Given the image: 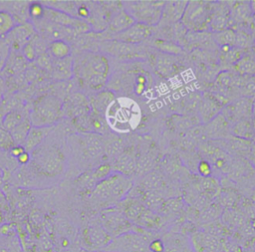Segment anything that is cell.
<instances>
[{
	"mask_svg": "<svg viewBox=\"0 0 255 252\" xmlns=\"http://www.w3.org/2000/svg\"><path fill=\"white\" fill-rule=\"evenodd\" d=\"M133 187L131 177L123 173L112 171L105 179L101 180L91 192V198L100 206L109 208L119 204Z\"/></svg>",
	"mask_w": 255,
	"mask_h": 252,
	"instance_id": "cell-1",
	"label": "cell"
},
{
	"mask_svg": "<svg viewBox=\"0 0 255 252\" xmlns=\"http://www.w3.org/2000/svg\"><path fill=\"white\" fill-rule=\"evenodd\" d=\"M153 237V233L133 225L132 230L113 238L103 250L110 252H149L148 244Z\"/></svg>",
	"mask_w": 255,
	"mask_h": 252,
	"instance_id": "cell-2",
	"label": "cell"
},
{
	"mask_svg": "<svg viewBox=\"0 0 255 252\" xmlns=\"http://www.w3.org/2000/svg\"><path fill=\"white\" fill-rule=\"evenodd\" d=\"M63 103L52 96L39 99L33 106L30 114L32 126L49 127L63 115Z\"/></svg>",
	"mask_w": 255,
	"mask_h": 252,
	"instance_id": "cell-3",
	"label": "cell"
},
{
	"mask_svg": "<svg viewBox=\"0 0 255 252\" xmlns=\"http://www.w3.org/2000/svg\"><path fill=\"white\" fill-rule=\"evenodd\" d=\"M109 68L107 57L101 53L88 52L80 55L75 62L73 61V73L83 83L94 77H108Z\"/></svg>",
	"mask_w": 255,
	"mask_h": 252,
	"instance_id": "cell-4",
	"label": "cell"
},
{
	"mask_svg": "<svg viewBox=\"0 0 255 252\" xmlns=\"http://www.w3.org/2000/svg\"><path fill=\"white\" fill-rule=\"evenodd\" d=\"M214 10L212 5L205 1H188L181 23L187 30L202 32L209 28Z\"/></svg>",
	"mask_w": 255,
	"mask_h": 252,
	"instance_id": "cell-5",
	"label": "cell"
},
{
	"mask_svg": "<svg viewBox=\"0 0 255 252\" xmlns=\"http://www.w3.org/2000/svg\"><path fill=\"white\" fill-rule=\"evenodd\" d=\"M125 10L137 23L154 26L161 20L165 1H128Z\"/></svg>",
	"mask_w": 255,
	"mask_h": 252,
	"instance_id": "cell-6",
	"label": "cell"
},
{
	"mask_svg": "<svg viewBox=\"0 0 255 252\" xmlns=\"http://www.w3.org/2000/svg\"><path fill=\"white\" fill-rule=\"evenodd\" d=\"M100 224L113 238L133 229V224L125 216L119 204L101 211Z\"/></svg>",
	"mask_w": 255,
	"mask_h": 252,
	"instance_id": "cell-7",
	"label": "cell"
},
{
	"mask_svg": "<svg viewBox=\"0 0 255 252\" xmlns=\"http://www.w3.org/2000/svg\"><path fill=\"white\" fill-rule=\"evenodd\" d=\"M113 237L99 223L88 225L82 232V244L88 252H96L105 249Z\"/></svg>",
	"mask_w": 255,
	"mask_h": 252,
	"instance_id": "cell-8",
	"label": "cell"
},
{
	"mask_svg": "<svg viewBox=\"0 0 255 252\" xmlns=\"http://www.w3.org/2000/svg\"><path fill=\"white\" fill-rule=\"evenodd\" d=\"M43 18L55 24H58L67 28H71L75 30L76 33H86L91 30V26L86 21L78 19L68 13H65L63 11H60L45 5H44Z\"/></svg>",
	"mask_w": 255,
	"mask_h": 252,
	"instance_id": "cell-9",
	"label": "cell"
},
{
	"mask_svg": "<svg viewBox=\"0 0 255 252\" xmlns=\"http://www.w3.org/2000/svg\"><path fill=\"white\" fill-rule=\"evenodd\" d=\"M34 28L38 31L40 35L46 41H65L66 39L73 38L77 33L71 28H67L53 22H50L44 18L39 20H34Z\"/></svg>",
	"mask_w": 255,
	"mask_h": 252,
	"instance_id": "cell-10",
	"label": "cell"
},
{
	"mask_svg": "<svg viewBox=\"0 0 255 252\" xmlns=\"http://www.w3.org/2000/svg\"><path fill=\"white\" fill-rule=\"evenodd\" d=\"M101 50L121 60H131L141 58L143 54V51L139 46L121 42L115 39L103 42Z\"/></svg>",
	"mask_w": 255,
	"mask_h": 252,
	"instance_id": "cell-11",
	"label": "cell"
},
{
	"mask_svg": "<svg viewBox=\"0 0 255 252\" xmlns=\"http://www.w3.org/2000/svg\"><path fill=\"white\" fill-rule=\"evenodd\" d=\"M221 114L228 121L230 126L238 121L252 118V99L242 97L227 104Z\"/></svg>",
	"mask_w": 255,
	"mask_h": 252,
	"instance_id": "cell-12",
	"label": "cell"
},
{
	"mask_svg": "<svg viewBox=\"0 0 255 252\" xmlns=\"http://www.w3.org/2000/svg\"><path fill=\"white\" fill-rule=\"evenodd\" d=\"M188 238L194 252H223L222 239L207 232L198 229Z\"/></svg>",
	"mask_w": 255,
	"mask_h": 252,
	"instance_id": "cell-13",
	"label": "cell"
},
{
	"mask_svg": "<svg viewBox=\"0 0 255 252\" xmlns=\"http://www.w3.org/2000/svg\"><path fill=\"white\" fill-rule=\"evenodd\" d=\"M153 28V26H148L142 23L135 22L127 30L123 31L118 35H115L114 39L121 42L137 45L144 42L152 36L154 31Z\"/></svg>",
	"mask_w": 255,
	"mask_h": 252,
	"instance_id": "cell-14",
	"label": "cell"
},
{
	"mask_svg": "<svg viewBox=\"0 0 255 252\" xmlns=\"http://www.w3.org/2000/svg\"><path fill=\"white\" fill-rule=\"evenodd\" d=\"M35 34V28L31 24H22L15 26L6 36L11 51L22 49Z\"/></svg>",
	"mask_w": 255,
	"mask_h": 252,
	"instance_id": "cell-15",
	"label": "cell"
},
{
	"mask_svg": "<svg viewBox=\"0 0 255 252\" xmlns=\"http://www.w3.org/2000/svg\"><path fill=\"white\" fill-rule=\"evenodd\" d=\"M163 242V252H194L188 236L176 231L159 235Z\"/></svg>",
	"mask_w": 255,
	"mask_h": 252,
	"instance_id": "cell-16",
	"label": "cell"
},
{
	"mask_svg": "<svg viewBox=\"0 0 255 252\" xmlns=\"http://www.w3.org/2000/svg\"><path fill=\"white\" fill-rule=\"evenodd\" d=\"M203 134L211 140L226 139L230 134V124L220 113L203 126Z\"/></svg>",
	"mask_w": 255,
	"mask_h": 252,
	"instance_id": "cell-17",
	"label": "cell"
},
{
	"mask_svg": "<svg viewBox=\"0 0 255 252\" xmlns=\"http://www.w3.org/2000/svg\"><path fill=\"white\" fill-rule=\"evenodd\" d=\"M221 106L222 105L210 93L203 94L198 105V115L200 122L203 124L209 123L212 119L221 113Z\"/></svg>",
	"mask_w": 255,
	"mask_h": 252,
	"instance_id": "cell-18",
	"label": "cell"
},
{
	"mask_svg": "<svg viewBox=\"0 0 255 252\" xmlns=\"http://www.w3.org/2000/svg\"><path fill=\"white\" fill-rule=\"evenodd\" d=\"M153 69L157 75L163 78L172 76L179 68L176 58L173 55L157 53L153 55Z\"/></svg>",
	"mask_w": 255,
	"mask_h": 252,
	"instance_id": "cell-19",
	"label": "cell"
},
{
	"mask_svg": "<svg viewBox=\"0 0 255 252\" xmlns=\"http://www.w3.org/2000/svg\"><path fill=\"white\" fill-rule=\"evenodd\" d=\"M191 184L192 186L195 187V189L200 194L205 196L210 201H214V199L218 197L221 190L220 182L214 176H208V177L199 176V178L194 179Z\"/></svg>",
	"mask_w": 255,
	"mask_h": 252,
	"instance_id": "cell-20",
	"label": "cell"
},
{
	"mask_svg": "<svg viewBox=\"0 0 255 252\" xmlns=\"http://www.w3.org/2000/svg\"><path fill=\"white\" fill-rule=\"evenodd\" d=\"M119 206L123 210L128 220H129L133 225L137 222L142 212L147 208L140 199L131 196H126L119 203Z\"/></svg>",
	"mask_w": 255,
	"mask_h": 252,
	"instance_id": "cell-21",
	"label": "cell"
},
{
	"mask_svg": "<svg viewBox=\"0 0 255 252\" xmlns=\"http://www.w3.org/2000/svg\"><path fill=\"white\" fill-rule=\"evenodd\" d=\"M188 1H166L163 6L161 20L170 23L180 22Z\"/></svg>",
	"mask_w": 255,
	"mask_h": 252,
	"instance_id": "cell-22",
	"label": "cell"
},
{
	"mask_svg": "<svg viewBox=\"0 0 255 252\" xmlns=\"http://www.w3.org/2000/svg\"><path fill=\"white\" fill-rule=\"evenodd\" d=\"M89 102L81 94L71 95L66 99V104H63V112L66 110L70 115L81 117L86 116L89 112Z\"/></svg>",
	"mask_w": 255,
	"mask_h": 252,
	"instance_id": "cell-23",
	"label": "cell"
},
{
	"mask_svg": "<svg viewBox=\"0 0 255 252\" xmlns=\"http://www.w3.org/2000/svg\"><path fill=\"white\" fill-rule=\"evenodd\" d=\"M52 75L57 80H67L73 76V59L67 57L64 59H54L52 64Z\"/></svg>",
	"mask_w": 255,
	"mask_h": 252,
	"instance_id": "cell-24",
	"label": "cell"
},
{
	"mask_svg": "<svg viewBox=\"0 0 255 252\" xmlns=\"http://www.w3.org/2000/svg\"><path fill=\"white\" fill-rule=\"evenodd\" d=\"M114 168L115 171L131 177V174L135 173V160L133 155L129 151H123L116 158Z\"/></svg>",
	"mask_w": 255,
	"mask_h": 252,
	"instance_id": "cell-25",
	"label": "cell"
},
{
	"mask_svg": "<svg viewBox=\"0 0 255 252\" xmlns=\"http://www.w3.org/2000/svg\"><path fill=\"white\" fill-rule=\"evenodd\" d=\"M134 23L135 21L133 20V18L124 9L120 11L118 14H116L114 18L111 20L109 24V30L112 33L118 35L123 31L127 30L128 28H129Z\"/></svg>",
	"mask_w": 255,
	"mask_h": 252,
	"instance_id": "cell-26",
	"label": "cell"
},
{
	"mask_svg": "<svg viewBox=\"0 0 255 252\" xmlns=\"http://www.w3.org/2000/svg\"><path fill=\"white\" fill-rule=\"evenodd\" d=\"M230 134L245 140H251L253 137L252 118L238 121L230 126Z\"/></svg>",
	"mask_w": 255,
	"mask_h": 252,
	"instance_id": "cell-27",
	"label": "cell"
},
{
	"mask_svg": "<svg viewBox=\"0 0 255 252\" xmlns=\"http://www.w3.org/2000/svg\"><path fill=\"white\" fill-rule=\"evenodd\" d=\"M51 129V126L49 127H36L32 126L27 134V137L24 142V148L26 151H31L34 149L37 145L40 144V142L45 138L48 131Z\"/></svg>",
	"mask_w": 255,
	"mask_h": 252,
	"instance_id": "cell-28",
	"label": "cell"
},
{
	"mask_svg": "<svg viewBox=\"0 0 255 252\" xmlns=\"http://www.w3.org/2000/svg\"><path fill=\"white\" fill-rule=\"evenodd\" d=\"M184 204H185L184 199L181 196H174V197L167 198L163 201L158 213L163 217L177 214L183 210Z\"/></svg>",
	"mask_w": 255,
	"mask_h": 252,
	"instance_id": "cell-29",
	"label": "cell"
},
{
	"mask_svg": "<svg viewBox=\"0 0 255 252\" xmlns=\"http://www.w3.org/2000/svg\"><path fill=\"white\" fill-rule=\"evenodd\" d=\"M223 213V207L215 201H212L207 207L201 210L198 214L197 220L202 224H206L215 221L221 217Z\"/></svg>",
	"mask_w": 255,
	"mask_h": 252,
	"instance_id": "cell-30",
	"label": "cell"
},
{
	"mask_svg": "<svg viewBox=\"0 0 255 252\" xmlns=\"http://www.w3.org/2000/svg\"><path fill=\"white\" fill-rule=\"evenodd\" d=\"M114 94L110 91H105L96 94L91 100V106L98 114L106 113L110 105L114 102Z\"/></svg>",
	"mask_w": 255,
	"mask_h": 252,
	"instance_id": "cell-31",
	"label": "cell"
},
{
	"mask_svg": "<svg viewBox=\"0 0 255 252\" xmlns=\"http://www.w3.org/2000/svg\"><path fill=\"white\" fill-rule=\"evenodd\" d=\"M231 20L233 19L235 22L243 23L250 21L252 19V11L250 8L249 2H236L234 4L232 11H231Z\"/></svg>",
	"mask_w": 255,
	"mask_h": 252,
	"instance_id": "cell-32",
	"label": "cell"
},
{
	"mask_svg": "<svg viewBox=\"0 0 255 252\" xmlns=\"http://www.w3.org/2000/svg\"><path fill=\"white\" fill-rule=\"evenodd\" d=\"M234 68L240 76H255V59L243 56L234 64Z\"/></svg>",
	"mask_w": 255,
	"mask_h": 252,
	"instance_id": "cell-33",
	"label": "cell"
},
{
	"mask_svg": "<svg viewBox=\"0 0 255 252\" xmlns=\"http://www.w3.org/2000/svg\"><path fill=\"white\" fill-rule=\"evenodd\" d=\"M32 127L31 126V123H30V120L28 119H25L21 124H19L16 127H14L10 133L15 141V144L17 145H21L24 144L25 142V139L27 137V134L30 130V128Z\"/></svg>",
	"mask_w": 255,
	"mask_h": 252,
	"instance_id": "cell-34",
	"label": "cell"
},
{
	"mask_svg": "<svg viewBox=\"0 0 255 252\" xmlns=\"http://www.w3.org/2000/svg\"><path fill=\"white\" fill-rule=\"evenodd\" d=\"M50 55L55 59H64L70 57L71 48L66 41H54L49 45Z\"/></svg>",
	"mask_w": 255,
	"mask_h": 252,
	"instance_id": "cell-35",
	"label": "cell"
},
{
	"mask_svg": "<svg viewBox=\"0 0 255 252\" xmlns=\"http://www.w3.org/2000/svg\"><path fill=\"white\" fill-rule=\"evenodd\" d=\"M216 44H218L220 47H230L232 48L235 46V39H236V33L231 28L216 32L213 36Z\"/></svg>",
	"mask_w": 255,
	"mask_h": 252,
	"instance_id": "cell-36",
	"label": "cell"
},
{
	"mask_svg": "<svg viewBox=\"0 0 255 252\" xmlns=\"http://www.w3.org/2000/svg\"><path fill=\"white\" fill-rule=\"evenodd\" d=\"M154 46L161 52L164 54H168V55H178L182 52V48L179 44L170 42V41H166V40H161V39H157L154 42Z\"/></svg>",
	"mask_w": 255,
	"mask_h": 252,
	"instance_id": "cell-37",
	"label": "cell"
},
{
	"mask_svg": "<svg viewBox=\"0 0 255 252\" xmlns=\"http://www.w3.org/2000/svg\"><path fill=\"white\" fill-rule=\"evenodd\" d=\"M17 51H11L10 52V55H9V58L7 60V63L6 65H8V68L9 70L13 73V74H16L20 71L23 70V68L25 67V62L27 61L23 54L22 55H19V54H16ZM6 67V66H5ZM7 68V69H8Z\"/></svg>",
	"mask_w": 255,
	"mask_h": 252,
	"instance_id": "cell-38",
	"label": "cell"
},
{
	"mask_svg": "<svg viewBox=\"0 0 255 252\" xmlns=\"http://www.w3.org/2000/svg\"><path fill=\"white\" fill-rule=\"evenodd\" d=\"M24 120H25V118H24V116L21 113H19L17 111L10 112L6 116H4V119H3V128L7 129L8 131H11L14 127H16Z\"/></svg>",
	"mask_w": 255,
	"mask_h": 252,
	"instance_id": "cell-39",
	"label": "cell"
},
{
	"mask_svg": "<svg viewBox=\"0 0 255 252\" xmlns=\"http://www.w3.org/2000/svg\"><path fill=\"white\" fill-rule=\"evenodd\" d=\"M15 27L13 16L6 12L0 11V38L5 37Z\"/></svg>",
	"mask_w": 255,
	"mask_h": 252,
	"instance_id": "cell-40",
	"label": "cell"
},
{
	"mask_svg": "<svg viewBox=\"0 0 255 252\" xmlns=\"http://www.w3.org/2000/svg\"><path fill=\"white\" fill-rule=\"evenodd\" d=\"M10 52H11V49L5 37L0 38V74L2 73V71L6 66Z\"/></svg>",
	"mask_w": 255,
	"mask_h": 252,
	"instance_id": "cell-41",
	"label": "cell"
},
{
	"mask_svg": "<svg viewBox=\"0 0 255 252\" xmlns=\"http://www.w3.org/2000/svg\"><path fill=\"white\" fill-rule=\"evenodd\" d=\"M14 146H16V144L10 131L5 128H0V147L4 149H12Z\"/></svg>",
	"mask_w": 255,
	"mask_h": 252,
	"instance_id": "cell-42",
	"label": "cell"
},
{
	"mask_svg": "<svg viewBox=\"0 0 255 252\" xmlns=\"http://www.w3.org/2000/svg\"><path fill=\"white\" fill-rule=\"evenodd\" d=\"M196 169H197L198 174H199L201 177H208V176H211L212 170H213L211 163H210L209 160H207V159H201V160L197 163Z\"/></svg>",
	"mask_w": 255,
	"mask_h": 252,
	"instance_id": "cell-43",
	"label": "cell"
},
{
	"mask_svg": "<svg viewBox=\"0 0 255 252\" xmlns=\"http://www.w3.org/2000/svg\"><path fill=\"white\" fill-rule=\"evenodd\" d=\"M29 14L34 20H39L43 18L44 15V5L39 2H34L29 6Z\"/></svg>",
	"mask_w": 255,
	"mask_h": 252,
	"instance_id": "cell-44",
	"label": "cell"
},
{
	"mask_svg": "<svg viewBox=\"0 0 255 252\" xmlns=\"http://www.w3.org/2000/svg\"><path fill=\"white\" fill-rule=\"evenodd\" d=\"M236 33V39H235V46L239 48H246L250 45V35H248L244 31H237Z\"/></svg>",
	"mask_w": 255,
	"mask_h": 252,
	"instance_id": "cell-45",
	"label": "cell"
},
{
	"mask_svg": "<svg viewBox=\"0 0 255 252\" xmlns=\"http://www.w3.org/2000/svg\"><path fill=\"white\" fill-rule=\"evenodd\" d=\"M36 62L38 64L39 67L43 68V69H47L48 71L52 70V64H53V60L51 55L45 53L39 57L36 58Z\"/></svg>",
	"mask_w": 255,
	"mask_h": 252,
	"instance_id": "cell-46",
	"label": "cell"
},
{
	"mask_svg": "<svg viewBox=\"0 0 255 252\" xmlns=\"http://www.w3.org/2000/svg\"><path fill=\"white\" fill-rule=\"evenodd\" d=\"M163 249H164V246L160 236H155L150 240L148 244L149 252H163Z\"/></svg>",
	"mask_w": 255,
	"mask_h": 252,
	"instance_id": "cell-47",
	"label": "cell"
},
{
	"mask_svg": "<svg viewBox=\"0 0 255 252\" xmlns=\"http://www.w3.org/2000/svg\"><path fill=\"white\" fill-rule=\"evenodd\" d=\"M29 159H30V157H29V154L27 153V151H24L22 154H20V155L18 156V160H19L21 163H26V162L29 161Z\"/></svg>",
	"mask_w": 255,
	"mask_h": 252,
	"instance_id": "cell-48",
	"label": "cell"
},
{
	"mask_svg": "<svg viewBox=\"0 0 255 252\" xmlns=\"http://www.w3.org/2000/svg\"><path fill=\"white\" fill-rule=\"evenodd\" d=\"M243 252H255V240L246 248H244Z\"/></svg>",
	"mask_w": 255,
	"mask_h": 252,
	"instance_id": "cell-49",
	"label": "cell"
},
{
	"mask_svg": "<svg viewBox=\"0 0 255 252\" xmlns=\"http://www.w3.org/2000/svg\"><path fill=\"white\" fill-rule=\"evenodd\" d=\"M252 124H253V137H252V141L255 142V117H252Z\"/></svg>",
	"mask_w": 255,
	"mask_h": 252,
	"instance_id": "cell-50",
	"label": "cell"
},
{
	"mask_svg": "<svg viewBox=\"0 0 255 252\" xmlns=\"http://www.w3.org/2000/svg\"><path fill=\"white\" fill-rule=\"evenodd\" d=\"M250 8L252 11V15H255V1H250Z\"/></svg>",
	"mask_w": 255,
	"mask_h": 252,
	"instance_id": "cell-51",
	"label": "cell"
},
{
	"mask_svg": "<svg viewBox=\"0 0 255 252\" xmlns=\"http://www.w3.org/2000/svg\"><path fill=\"white\" fill-rule=\"evenodd\" d=\"M252 117H255V97L252 100Z\"/></svg>",
	"mask_w": 255,
	"mask_h": 252,
	"instance_id": "cell-52",
	"label": "cell"
},
{
	"mask_svg": "<svg viewBox=\"0 0 255 252\" xmlns=\"http://www.w3.org/2000/svg\"><path fill=\"white\" fill-rule=\"evenodd\" d=\"M251 155H254L255 156V144L252 146V150H251Z\"/></svg>",
	"mask_w": 255,
	"mask_h": 252,
	"instance_id": "cell-53",
	"label": "cell"
},
{
	"mask_svg": "<svg viewBox=\"0 0 255 252\" xmlns=\"http://www.w3.org/2000/svg\"><path fill=\"white\" fill-rule=\"evenodd\" d=\"M1 101H2V93L0 91V104H1Z\"/></svg>",
	"mask_w": 255,
	"mask_h": 252,
	"instance_id": "cell-54",
	"label": "cell"
},
{
	"mask_svg": "<svg viewBox=\"0 0 255 252\" xmlns=\"http://www.w3.org/2000/svg\"><path fill=\"white\" fill-rule=\"evenodd\" d=\"M253 50H254V53H255V41H254V43H253Z\"/></svg>",
	"mask_w": 255,
	"mask_h": 252,
	"instance_id": "cell-55",
	"label": "cell"
},
{
	"mask_svg": "<svg viewBox=\"0 0 255 252\" xmlns=\"http://www.w3.org/2000/svg\"><path fill=\"white\" fill-rule=\"evenodd\" d=\"M253 200H254V203H255V192L253 193Z\"/></svg>",
	"mask_w": 255,
	"mask_h": 252,
	"instance_id": "cell-56",
	"label": "cell"
},
{
	"mask_svg": "<svg viewBox=\"0 0 255 252\" xmlns=\"http://www.w3.org/2000/svg\"><path fill=\"white\" fill-rule=\"evenodd\" d=\"M96 252H110V251H104V250H100V251H96Z\"/></svg>",
	"mask_w": 255,
	"mask_h": 252,
	"instance_id": "cell-57",
	"label": "cell"
},
{
	"mask_svg": "<svg viewBox=\"0 0 255 252\" xmlns=\"http://www.w3.org/2000/svg\"><path fill=\"white\" fill-rule=\"evenodd\" d=\"M1 175H2V170L0 169V176H1Z\"/></svg>",
	"mask_w": 255,
	"mask_h": 252,
	"instance_id": "cell-58",
	"label": "cell"
}]
</instances>
